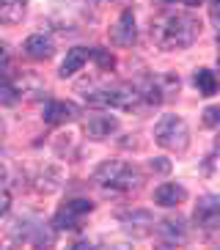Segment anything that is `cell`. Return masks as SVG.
<instances>
[{
  "instance_id": "1",
  "label": "cell",
  "mask_w": 220,
  "mask_h": 250,
  "mask_svg": "<svg viewBox=\"0 0 220 250\" xmlns=\"http://www.w3.org/2000/svg\"><path fill=\"white\" fill-rule=\"evenodd\" d=\"M198 33H201V22L190 14H168L157 20L152 28L154 42L162 50H184L198 39Z\"/></svg>"
},
{
  "instance_id": "2",
  "label": "cell",
  "mask_w": 220,
  "mask_h": 250,
  "mask_svg": "<svg viewBox=\"0 0 220 250\" xmlns=\"http://www.w3.org/2000/svg\"><path fill=\"white\" fill-rule=\"evenodd\" d=\"M94 182L102 184V187H108V190L127 192V190H132V187H138L140 176H138V170L132 168V165H127V162L108 160L94 170Z\"/></svg>"
},
{
  "instance_id": "3",
  "label": "cell",
  "mask_w": 220,
  "mask_h": 250,
  "mask_svg": "<svg viewBox=\"0 0 220 250\" xmlns=\"http://www.w3.org/2000/svg\"><path fill=\"white\" fill-rule=\"evenodd\" d=\"M154 140L160 143L162 148H171V151H184L187 143H190V129L184 124V118L179 116H162L154 126Z\"/></svg>"
},
{
  "instance_id": "4",
  "label": "cell",
  "mask_w": 220,
  "mask_h": 250,
  "mask_svg": "<svg viewBox=\"0 0 220 250\" xmlns=\"http://www.w3.org/2000/svg\"><path fill=\"white\" fill-rule=\"evenodd\" d=\"M94 212V204L86 198H72V201H66L64 206H61L58 212H55V217H52V226L61 228V231H77V228L83 226V217L86 214Z\"/></svg>"
},
{
  "instance_id": "5",
  "label": "cell",
  "mask_w": 220,
  "mask_h": 250,
  "mask_svg": "<svg viewBox=\"0 0 220 250\" xmlns=\"http://www.w3.org/2000/svg\"><path fill=\"white\" fill-rule=\"evenodd\" d=\"M11 236L17 242H30V245H52V239H55L44 226L30 223V220H17L11 226Z\"/></svg>"
},
{
  "instance_id": "6",
  "label": "cell",
  "mask_w": 220,
  "mask_h": 250,
  "mask_svg": "<svg viewBox=\"0 0 220 250\" xmlns=\"http://www.w3.org/2000/svg\"><path fill=\"white\" fill-rule=\"evenodd\" d=\"M138 39V28H135V14L130 8L121 11V17L116 20V25L110 28V42L116 47H132Z\"/></svg>"
},
{
  "instance_id": "7",
  "label": "cell",
  "mask_w": 220,
  "mask_h": 250,
  "mask_svg": "<svg viewBox=\"0 0 220 250\" xmlns=\"http://www.w3.org/2000/svg\"><path fill=\"white\" fill-rule=\"evenodd\" d=\"M80 116V107L74 102H64V99H55V102H47L44 104V121L52 126L58 124H69L74 118Z\"/></svg>"
},
{
  "instance_id": "8",
  "label": "cell",
  "mask_w": 220,
  "mask_h": 250,
  "mask_svg": "<svg viewBox=\"0 0 220 250\" xmlns=\"http://www.w3.org/2000/svg\"><path fill=\"white\" fill-rule=\"evenodd\" d=\"M193 220L198 223L201 228H209L220 220V195H204L198 198L196 212H193Z\"/></svg>"
},
{
  "instance_id": "9",
  "label": "cell",
  "mask_w": 220,
  "mask_h": 250,
  "mask_svg": "<svg viewBox=\"0 0 220 250\" xmlns=\"http://www.w3.org/2000/svg\"><path fill=\"white\" fill-rule=\"evenodd\" d=\"M187 201V190L176 182H165L154 190V204L157 206H179Z\"/></svg>"
},
{
  "instance_id": "10",
  "label": "cell",
  "mask_w": 220,
  "mask_h": 250,
  "mask_svg": "<svg viewBox=\"0 0 220 250\" xmlns=\"http://www.w3.org/2000/svg\"><path fill=\"white\" fill-rule=\"evenodd\" d=\"M116 129H118V118H113V116H94V118H88V124H86V135L91 140H108Z\"/></svg>"
},
{
  "instance_id": "11",
  "label": "cell",
  "mask_w": 220,
  "mask_h": 250,
  "mask_svg": "<svg viewBox=\"0 0 220 250\" xmlns=\"http://www.w3.org/2000/svg\"><path fill=\"white\" fill-rule=\"evenodd\" d=\"M52 39L44 36V33H33V36H28V42H25V55L33 61H47L52 58Z\"/></svg>"
},
{
  "instance_id": "12",
  "label": "cell",
  "mask_w": 220,
  "mask_h": 250,
  "mask_svg": "<svg viewBox=\"0 0 220 250\" xmlns=\"http://www.w3.org/2000/svg\"><path fill=\"white\" fill-rule=\"evenodd\" d=\"M157 234L168 245H176V242H184L187 239V226H184L182 217H168V220H162L157 226Z\"/></svg>"
},
{
  "instance_id": "13",
  "label": "cell",
  "mask_w": 220,
  "mask_h": 250,
  "mask_svg": "<svg viewBox=\"0 0 220 250\" xmlns=\"http://www.w3.org/2000/svg\"><path fill=\"white\" fill-rule=\"evenodd\" d=\"M88 55H91V52L86 50V47H74V50H69L66 52V58H64V63H61V77H74V74L80 72L83 66H86V61H88Z\"/></svg>"
},
{
  "instance_id": "14",
  "label": "cell",
  "mask_w": 220,
  "mask_h": 250,
  "mask_svg": "<svg viewBox=\"0 0 220 250\" xmlns=\"http://www.w3.org/2000/svg\"><path fill=\"white\" fill-rule=\"evenodd\" d=\"M193 83H196V88L201 96H212L215 91H218V77H215L212 69H196Z\"/></svg>"
},
{
  "instance_id": "15",
  "label": "cell",
  "mask_w": 220,
  "mask_h": 250,
  "mask_svg": "<svg viewBox=\"0 0 220 250\" xmlns=\"http://www.w3.org/2000/svg\"><path fill=\"white\" fill-rule=\"evenodd\" d=\"M17 99H20L17 85L11 83V77H8V74L0 72V104H17Z\"/></svg>"
},
{
  "instance_id": "16",
  "label": "cell",
  "mask_w": 220,
  "mask_h": 250,
  "mask_svg": "<svg viewBox=\"0 0 220 250\" xmlns=\"http://www.w3.org/2000/svg\"><path fill=\"white\" fill-rule=\"evenodd\" d=\"M0 8H3L6 22H20L25 14V0H0Z\"/></svg>"
},
{
  "instance_id": "17",
  "label": "cell",
  "mask_w": 220,
  "mask_h": 250,
  "mask_svg": "<svg viewBox=\"0 0 220 250\" xmlns=\"http://www.w3.org/2000/svg\"><path fill=\"white\" fill-rule=\"evenodd\" d=\"M91 58L99 63V69H113V63H116V58L110 55V50H99V47L91 50Z\"/></svg>"
},
{
  "instance_id": "18",
  "label": "cell",
  "mask_w": 220,
  "mask_h": 250,
  "mask_svg": "<svg viewBox=\"0 0 220 250\" xmlns=\"http://www.w3.org/2000/svg\"><path fill=\"white\" fill-rule=\"evenodd\" d=\"M220 124V107H206L204 110V126H218Z\"/></svg>"
},
{
  "instance_id": "19",
  "label": "cell",
  "mask_w": 220,
  "mask_h": 250,
  "mask_svg": "<svg viewBox=\"0 0 220 250\" xmlns=\"http://www.w3.org/2000/svg\"><path fill=\"white\" fill-rule=\"evenodd\" d=\"M152 170H157V173H168L171 162L165 160V157H157V160H152Z\"/></svg>"
},
{
  "instance_id": "20",
  "label": "cell",
  "mask_w": 220,
  "mask_h": 250,
  "mask_svg": "<svg viewBox=\"0 0 220 250\" xmlns=\"http://www.w3.org/2000/svg\"><path fill=\"white\" fill-rule=\"evenodd\" d=\"M8 209H11V195L0 190V217H3V214H8Z\"/></svg>"
},
{
  "instance_id": "21",
  "label": "cell",
  "mask_w": 220,
  "mask_h": 250,
  "mask_svg": "<svg viewBox=\"0 0 220 250\" xmlns=\"http://www.w3.org/2000/svg\"><path fill=\"white\" fill-rule=\"evenodd\" d=\"M209 14H212L215 22H220V0H212V6H209Z\"/></svg>"
},
{
  "instance_id": "22",
  "label": "cell",
  "mask_w": 220,
  "mask_h": 250,
  "mask_svg": "<svg viewBox=\"0 0 220 250\" xmlns=\"http://www.w3.org/2000/svg\"><path fill=\"white\" fill-rule=\"evenodd\" d=\"M6 58H8V47H6V44H0V63H3Z\"/></svg>"
},
{
  "instance_id": "23",
  "label": "cell",
  "mask_w": 220,
  "mask_h": 250,
  "mask_svg": "<svg viewBox=\"0 0 220 250\" xmlns=\"http://www.w3.org/2000/svg\"><path fill=\"white\" fill-rule=\"evenodd\" d=\"M182 3H184V6H190V8H193V6H201L204 0H182Z\"/></svg>"
},
{
  "instance_id": "24",
  "label": "cell",
  "mask_w": 220,
  "mask_h": 250,
  "mask_svg": "<svg viewBox=\"0 0 220 250\" xmlns=\"http://www.w3.org/2000/svg\"><path fill=\"white\" fill-rule=\"evenodd\" d=\"M6 179H8V173H6V168H3V165H0V184L6 182Z\"/></svg>"
},
{
  "instance_id": "25",
  "label": "cell",
  "mask_w": 220,
  "mask_h": 250,
  "mask_svg": "<svg viewBox=\"0 0 220 250\" xmlns=\"http://www.w3.org/2000/svg\"><path fill=\"white\" fill-rule=\"evenodd\" d=\"M0 22H6V17H3V8H0Z\"/></svg>"
},
{
  "instance_id": "26",
  "label": "cell",
  "mask_w": 220,
  "mask_h": 250,
  "mask_svg": "<svg viewBox=\"0 0 220 250\" xmlns=\"http://www.w3.org/2000/svg\"><path fill=\"white\" fill-rule=\"evenodd\" d=\"M218 58H220V36H218Z\"/></svg>"
},
{
  "instance_id": "27",
  "label": "cell",
  "mask_w": 220,
  "mask_h": 250,
  "mask_svg": "<svg viewBox=\"0 0 220 250\" xmlns=\"http://www.w3.org/2000/svg\"><path fill=\"white\" fill-rule=\"evenodd\" d=\"M0 138H3V121H0Z\"/></svg>"
},
{
  "instance_id": "28",
  "label": "cell",
  "mask_w": 220,
  "mask_h": 250,
  "mask_svg": "<svg viewBox=\"0 0 220 250\" xmlns=\"http://www.w3.org/2000/svg\"><path fill=\"white\" fill-rule=\"evenodd\" d=\"M218 143H220V132H218Z\"/></svg>"
}]
</instances>
